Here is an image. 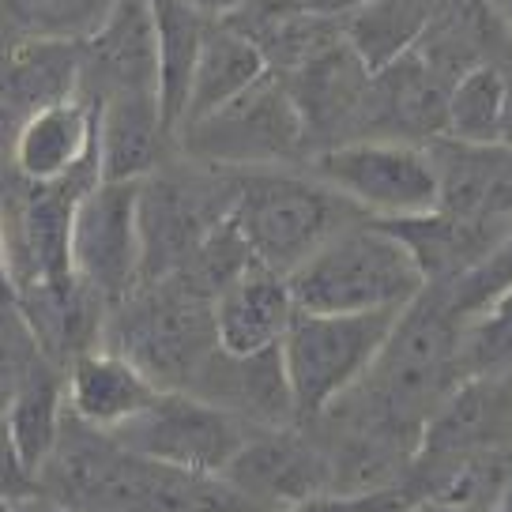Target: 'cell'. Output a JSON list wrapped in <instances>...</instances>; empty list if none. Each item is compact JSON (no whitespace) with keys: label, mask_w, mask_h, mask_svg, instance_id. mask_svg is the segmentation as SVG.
<instances>
[{"label":"cell","mask_w":512,"mask_h":512,"mask_svg":"<svg viewBox=\"0 0 512 512\" xmlns=\"http://www.w3.org/2000/svg\"><path fill=\"white\" fill-rule=\"evenodd\" d=\"M287 283L298 309L309 313H377L407 309L426 290V275L396 234L377 219H358L294 268Z\"/></svg>","instance_id":"6da1fadb"},{"label":"cell","mask_w":512,"mask_h":512,"mask_svg":"<svg viewBox=\"0 0 512 512\" xmlns=\"http://www.w3.org/2000/svg\"><path fill=\"white\" fill-rule=\"evenodd\" d=\"M230 219L241 230L256 264L290 275L317 253L324 241L362 219L347 196L324 185L317 174H279V170H245L238 177Z\"/></svg>","instance_id":"7a4b0ae2"},{"label":"cell","mask_w":512,"mask_h":512,"mask_svg":"<svg viewBox=\"0 0 512 512\" xmlns=\"http://www.w3.org/2000/svg\"><path fill=\"white\" fill-rule=\"evenodd\" d=\"M110 347L144 366L162 388H189L208 362L215 336V302L181 279L140 283L121 305L110 309Z\"/></svg>","instance_id":"3957f363"},{"label":"cell","mask_w":512,"mask_h":512,"mask_svg":"<svg viewBox=\"0 0 512 512\" xmlns=\"http://www.w3.org/2000/svg\"><path fill=\"white\" fill-rule=\"evenodd\" d=\"M403 309L377 313H309L298 309L279 343L298 418L332 411L366 381Z\"/></svg>","instance_id":"277c9868"},{"label":"cell","mask_w":512,"mask_h":512,"mask_svg":"<svg viewBox=\"0 0 512 512\" xmlns=\"http://www.w3.org/2000/svg\"><path fill=\"white\" fill-rule=\"evenodd\" d=\"M305 140L302 110L279 72L260 76L249 91L177 132V144L192 159L223 170H264L287 162Z\"/></svg>","instance_id":"5b68a950"},{"label":"cell","mask_w":512,"mask_h":512,"mask_svg":"<svg viewBox=\"0 0 512 512\" xmlns=\"http://www.w3.org/2000/svg\"><path fill=\"white\" fill-rule=\"evenodd\" d=\"M313 174L366 219H403L441 208V181L426 144L343 140L317 151Z\"/></svg>","instance_id":"8992f818"},{"label":"cell","mask_w":512,"mask_h":512,"mask_svg":"<svg viewBox=\"0 0 512 512\" xmlns=\"http://www.w3.org/2000/svg\"><path fill=\"white\" fill-rule=\"evenodd\" d=\"M98 177V162L61 181H27L12 166L0 174V226L19 290L72 275V219Z\"/></svg>","instance_id":"52a82bcc"},{"label":"cell","mask_w":512,"mask_h":512,"mask_svg":"<svg viewBox=\"0 0 512 512\" xmlns=\"http://www.w3.org/2000/svg\"><path fill=\"white\" fill-rule=\"evenodd\" d=\"M110 437L147 460L223 475L241 445L253 437V430L245 418L189 388H162L140 415Z\"/></svg>","instance_id":"ba28073f"},{"label":"cell","mask_w":512,"mask_h":512,"mask_svg":"<svg viewBox=\"0 0 512 512\" xmlns=\"http://www.w3.org/2000/svg\"><path fill=\"white\" fill-rule=\"evenodd\" d=\"M238 177H177L155 170L140 181L144 283L170 279L189 264L208 234L234 208Z\"/></svg>","instance_id":"9c48e42d"},{"label":"cell","mask_w":512,"mask_h":512,"mask_svg":"<svg viewBox=\"0 0 512 512\" xmlns=\"http://www.w3.org/2000/svg\"><path fill=\"white\" fill-rule=\"evenodd\" d=\"M72 272L106 302L121 305L144 283L140 181L98 177L72 219Z\"/></svg>","instance_id":"30bf717a"},{"label":"cell","mask_w":512,"mask_h":512,"mask_svg":"<svg viewBox=\"0 0 512 512\" xmlns=\"http://www.w3.org/2000/svg\"><path fill=\"white\" fill-rule=\"evenodd\" d=\"M445 106L448 80L426 61L422 49H411L407 57L384 64L369 76L351 140L430 144L445 136Z\"/></svg>","instance_id":"8fae6325"},{"label":"cell","mask_w":512,"mask_h":512,"mask_svg":"<svg viewBox=\"0 0 512 512\" xmlns=\"http://www.w3.org/2000/svg\"><path fill=\"white\" fill-rule=\"evenodd\" d=\"M12 170L27 181H61L98 162V102L87 91L27 113L12 132Z\"/></svg>","instance_id":"7c38bea8"},{"label":"cell","mask_w":512,"mask_h":512,"mask_svg":"<svg viewBox=\"0 0 512 512\" xmlns=\"http://www.w3.org/2000/svg\"><path fill=\"white\" fill-rule=\"evenodd\" d=\"M223 475L249 497L272 505L275 512L313 494L336 490L332 456H324L317 445L279 426H272L268 433H253Z\"/></svg>","instance_id":"4fadbf2b"},{"label":"cell","mask_w":512,"mask_h":512,"mask_svg":"<svg viewBox=\"0 0 512 512\" xmlns=\"http://www.w3.org/2000/svg\"><path fill=\"white\" fill-rule=\"evenodd\" d=\"M16 309L27 320L38 351L61 369L72 366L80 354L102 347L110 324V302L76 272L23 287L16 294Z\"/></svg>","instance_id":"5bb4252c"},{"label":"cell","mask_w":512,"mask_h":512,"mask_svg":"<svg viewBox=\"0 0 512 512\" xmlns=\"http://www.w3.org/2000/svg\"><path fill=\"white\" fill-rule=\"evenodd\" d=\"M68 415L98 433H117L162 392V384L117 347H95L64 369Z\"/></svg>","instance_id":"9a60e30c"},{"label":"cell","mask_w":512,"mask_h":512,"mask_svg":"<svg viewBox=\"0 0 512 512\" xmlns=\"http://www.w3.org/2000/svg\"><path fill=\"white\" fill-rule=\"evenodd\" d=\"M377 223L411 249L415 264L426 275V287H452L509 234L512 219H471L433 208L422 215L377 219Z\"/></svg>","instance_id":"2e32d148"},{"label":"cell","mask_w":512,"mask_h":512,"mask_svg":"<svg viewBox=\"0 0 512 512\" xmlns=\"http://www.w3.org/2000/svg\"><path fill=\"white\" fill-rule=\"evenodd\" d=\"M83 91V46L0 34V113L19 125L42 110Z\"/></svg>","instance_id":"e0dca14e"},{"label":"cell","mask_w":512,"mask_h":512,"mask_svg":"<svg viewBox=\"0 0 512 512\" xmlns=\"http://www.w3.org/2000/svg\"><path fill=\"white\" fill-rule=\"evenodd\" d=\"M298 302L290 294L287 275L264 264L245 272L215 294V336L226 354H260L283 343Z\"/></svg>","instance_id":"ac0fdd59"},{"label":"cell","mask_w":512,"mask_h":512,"mask_svg":"<svg viewBox=\"0 0 512 512\" xmlns=\"http://www.w3.org/2000/svg\"><path fill=\"white\" fill-rule=\"evenodd\" d=\"M83 91L91 98L113 91H155L159 95V64H155V27L147 0H117L110 23L83 46Z\"/></svg>","instance_id":"d6986e66"},{"label":"cell","mask_w":512,"mask_h":512,"mask_svg":"<svg viewBox=\"0 0 512 512\" xmlns=\"http://www.w3.org/2000/svg\"><path fill=\"white\" fill-rule=\"evenodd\" d=\"M426 147L441 181V208L471 219H512L509 144H464L437 136Z\"/></svg>","instance_id":"ffe728a7"},{"label":"cell","mask_w":512,"mask_h":512,"mask_svg":"<svg viewBox=\"0 0 512 512\" xmlns=\"http://www.w3.org/2000/svg\"><path fill=\"white\" fill-rule=\"evenodd\" d=\"M98 102V174L106 181H144L162 162L170 128L155 91H113Z\"/></svg>","instance_id":"44dd1931"},{"label":"cell","mask_w":512,"mask_h":512,"mask_svg":"<svg viewBox=\"0 0 512 512\" xmlns=\"http://www.w3.org/2000/svg\"><path fill=\"white\" fill-rule=\"evenodd\" d=\"M369 76L373 72L351 49L347 34L339 38L336 46L317 53L313 61L298 64L294 72H283V83L290 87V95L302 110L305 136L313 140V136H332V132L354 128Z\"/></svg>","instance_id":"7402d4cb"},{"label":"cell","mask_w":512,"mask_h":512,"mask_svg":"<svg viewBox=\"0 0 512 512\" xmlns=\"http://www.w3.org/2000/svg\"><path fill=\"white\" fill-rule=\"evenodd\" d=\"M151 27H155V64H159V110L162 121L177 140V128L185 121L192 72L200 61V49L215 19L200 16L189 0H147Z\"/></svg>","instance_id":"603a6c76"},{"label":"cell","mask_w":512,"mask_h":512,"mask_svg":"<svg viewBox=\"0 0 512 512\" xmlns=\"http://www.w3.org/2000/svg\"><path fill=\"white\" fill-rule=\"evenodd\" d=\"M272 68L264 61V53L253 38H245L241 31H234L230 23L215 19L208 27V38H204V49H200V61H196V72H192V87H189V106H185V121L181 128L200 121L215 113L219 106H226L230 98H238L241 91H249L260 76H268ZM177 128V132H181Z\"/></svg>","instance_id":"cb8c5ba5"},{"label":"cell","mask_w":512,"mask_h":512,"mask_svg":"<svg viewBox=\"0 0 512 512\" xmlns=\"http://www.w3.org/2000/svg\"><path fill=\"white\" fill-rule=\"evenodd\" d=\"M8 433L16 441L23 464L31 467L38 479L42 467L49 464L53 448L64 433V418H68V392H64V369L49 362L46 354H38L31 369L23 373L12 407H8Z\"/></svg>","instance_id":"d4e9b609"},{"label":"cell","mask_w":512,"mask_h":512,"mask_svg":"<svg viewBox=\"0 0 512 512\" xmlns=\"http://www.w3.org/2000/svg\"><path fill=\"white\" fill-rule=\"evenodd\" d=\"M441 0H362L343 19V34L369 72L400 61L426 38Z\"/></svg>","instance_id":"484cf974"},{"label":"cell","mask_w":512,"mask_h":512,"mask_svg":"<svg viewBox=\"0 0 512 512\" xmlns=\"http://www.w3.org/2000/svg\"><path fill=\"white\" fill-rule=\"evenodd\" d=\"M445 136L464 144H505V68L471 64L448 83Z\"/></svg>","instance_id":"4316f807"},{"label":"cell","mask_w":512,"mask_h":512,"mask_svg":"<svg viewBox=\"0 0 512 512\" xmlns=\"http://www.w3.org/2000/svg\"><path fill=\"white\" fill-rule=\"evenodd\" d=\"M113 12L117 0H0V34L87 46Z\"/></svg>","instance_id":"83f0119b"},{"label":"cell","mask_w":512,"mask_h":512,"mask_svg":"<svg viewBox=\"0 0 512 512\" xmlns=\"http://www.w3.org/2000/svg\"><path fill=\"white\" fill-rule=\"evenodd\" d=\"M509 290H512V226L509 234L497 241L494 249L482 256L464 279H456L452 287H445V294L452 313L467 324L471 317H482L486 309H494Z\"/></svg>","instance_id":"f1b7e54d"},{"label":"cell","mask_w":512,"mask_h":512,"mask_svg":"<svg viewBox=\"0 0 512 512\" xmlns=\"http://www.w3.org/2000/svg\"><path fill=\"white\" fill-rule=\"evenodd\" d=\"M38 354L42 351H38L31 328H27V320L19 317L16 305L0 309V418L8 415L19 381H23V373L31 369Z\"/></svg>","instance_id":"f546056e"},{"label":"cell","mask_w":512,"mask_h":512,"mask_svg":"<svg viewBox=\"0 0 512 512\" xmlns=\"http://www.w3.org/2000/svg\"><path fill=\"white\" fill-rule=\"evenodd\" d=\"M279 512H407V501H403L396 490H362V494H313L305 501H294Z\"/></svg>","instance_id":"4dcf8cb0"},{"label":"cell","mask_w":512,"mask_h":512,"mask_svg":"<svg viewBox=\"0 0 512 512\" xmlns=\"http://www.w3.org/2000/svg\"><path fill=\"white\" fill-rule=\"evenodd\" d=\"M34 475L23 464L16 441L8 433V418H0V501H16V497L31 494Z\"/></svg>","instance_id":"1f68e13d"},{"label":"cell","mask_w":512,"mask_h":512,"mask_svg":"<svg viewBox=\"0 0 512 512\" xmlns=\"http://www.w3.org/2000/svg\"><path fill=\"white\" fill-rule=\"evenodd\" d=\"M302 12L309 16H320V19H347L362 4V0H294Z\"/></svg>","instance_id":"d6a6232c"},{"label":"cell","mask_w":512,"mask_h":512,"mask_svg":"<svg viewBox=\"0 0 512 512\" xmlns=\"http://www.w3.org/2000/svg\"><path fill=\"white\" fill-rule=\"evenodd\" d=\"M16 272H12V256H8V241H4V226H0V309L16 305Z\"/></svg>","instance_id":"836d02e7"},{"label":"cell","mask_w":512,"mask_h":512,"mask_svg":"<svg viewBox=\"0 0 512 512\" xmlns=\"http://www.w3.org/2000/svg\"><path fill=\"white\" fill-rule=\"evenodd\" d=\"M8 512H76V509L57 501V497L23 494V497H16V501H8Z\"/></svg>","instance_id":"e575fe53"},{"label":"cell","mask_w":512,"mask_h":512,"mask_svg":"<svg viewBox=\"0 0 512 512\" xmlns=\"http://www.w3.org/2000/svg\"><path fill=\"white\" fill-rule=\"evenodd\" d=\"M411 512H494V505H479V501H437V497H422Z\"/></svg>","instance_id":"d590c367"},{"label":"cell","mask_w":512,"mask_h":512,"mask_svg":"<svg viewBox=\"0 0 512 512\" xmlns=\"http://www.w3.org/2000/svg\"><path fill=\"white\" fill-rule=\"evenodd\" d=\"M192 8L200 12V16H208V19H226V16H234L245 0H189Z\"/></svg>","instance_id":"8d00e7d4"},{"label":"cell","mask_w":512,"mask_h":512,"mask_svg":"<svg viewBox=\"0 0 512 512\" xmlns=\"http://www.w3.org/2000/svg\"><path fill=\"white\" fill-rule=\"evenodd\" d=\"M501 68H505V144L512 147V57H505Z\"/></svg>","instance_id":"74e56055"},{"label":"cell","mask_w":512,"mask_h":512,"mask_svg":"<svg viewBox=\"0 0 512 512\" xmlns=\"http://www.w3.org/2000/svg\"><path fill=\"white\" fill-rule=\"evenodd\" d=\"M494 512H512V471H509V479H505V486H501V494H497Z\"/></svg>","instance_id":"f35d334b"},{"label":"cell","mask_w":512,"mask_h":512,"mask_svg":"<svg viewBox=\"0 0 512 512\" xmlns=\"http://www.w3.org/2000/svg\"><path fill=\"white\" fill-rule=\"evenodd\" d=\"M486 313H501V317H509V320H512V290L505 294V298H501V302L494 305V309H486Z\"/></svg>","instance_id":"ab89813d"},{"label":"cell","mask_w":512,"mask_h":512,"mask_svg":"<svg viewBox=\"0 0 512 512\" xmlns=\"http://www.w3.org/2000/svg\"><path fill=\"white\" fill-rule=\"evenodd\" d=\"M0 132H8V136H12V132H16V125H12V121H8V117H4V113H0Z\"/></svg>","instance_id":"60d3db41"},{"label":"cell","mask_w":512,"mask_h":512,"mask_svg":"<svg viewBox=\"0 0 512 512\" xmlns=\"http://www.w3.org/2000/svg\"><path fill=\"white\" fill-rule=\"evenodd\" d=\"M505 19H509V31H512V12H509V16H505Z\"/></svg>","instance_id":"b9f144b4"}]
</instances>
